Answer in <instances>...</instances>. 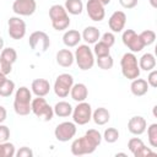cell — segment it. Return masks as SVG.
I'll use <instances>...</instances> for the list:
<instances>
[{
	"instance_id": "cell-33",
	"label": "cell",
	"mask_w": 157,
	"mask_h": 157,
	"mask_svg": "<svg viewBox=\"0 0 157 157\" xmlns=\"http://www.w3.org/2000/svg\"><path fill=\"white\" fill-rule=\"evenodd\" d=\"M147 129V137H148V144L151 145V147H157V124L153 123L151 125H148Z\"/></svg>"
},
{
	"instance_id": "cell-11",
	"label": "cell",
	"mask_w": 157,
	"mask_h": 157,
	"mask_svg": "<svg viewBox=\"0 0 157 157\" xmlns=\"http://www.w3.org/2000/svg\"><path fill=\"white\" fill-rule=\"evenodd\" d=\"M121 40H123V44L131 53H139L145 48L140 36L134 29H125L121 34Z\"/></svg>"
},
{
	"instance_id": "cell-26",
	"label": "cell",
	"mask_w": 157,
	"mask_h": 157,
	"mask_svg": "<svg viewBox=\"0 0 157 157\" xmlns=\"http://www.w3.org/2000/svg\"><path fill=\"white\" fill-rule=\"evenodd\" d=\"M65 10L70 15H80L83 10V2L81 0H65Z\"/></svg>"
},
{
	"instance_id": "cell-5",
	"label": "cell",
	"mask_w": 157,
	"mask_h": 157,
	"mask_svg": "<svg viewBox=\"0 0 157 157\" xmlns=\"http://www.w3.org/2000/svg\"><path fill=\"white\" fill-rule=\"evenodd\" d=\"M74 58H75V61L78 69L82 71L92 69L96 63L94 54L92 49L88 47V44H78L74 53Z\"/></svg>"
},
{
	"instance_id": "cell-3",
	"label": "cell",
	"mask_w": 157,
	"mask_h": 157,
	"mask_svg": "<svg viewBox=\"0 0 157 157\" xmlns=\"http://www.w3.org/2000/svg\"><path fill=\"white\" fill-rule=\"evenodd\" d=\"M49 18L55 31H65L70 26V17L63 5L55 4L49 9Z\"/></svg>"
},
{
	"instance_id": "cell-34",
	"label": "cell",
	"mask_w": 157,
	"mask_h": 157,
	"mask_svg": "<svg viewBox=\"0 0 157 157\" xmlns=\"http://www.w3.org/2000/svg\"><path fill=\"white\" fill-rule=\"evenodd\" d=\"M145 144H144V141L140 139V137H131L129 141H128V148H129V151L134 155L136 151H139L142 146H144Z\"/></svg>"
},
{
	"instance_id": "cell-45",
	"label": "cell",
	"mask_w": 157,
	"mask_h": 157,
	"mask_svg": "<svg viewBox=\"0 0 157 157\" xmlns=\"http://www.w3.org/2000/svg\"><path fill=\"white\" fill-rule=\"evenodd\" d=\"M4 49V39H2V37H0V52Z\"/></svg>"
},
{
	"instance_id": "cell-25",
	"label": "cell",
	"mask_w": 157,
	"mask_h": 157,
	"mask_svg": "<svg viewBox=\"0 0 157 157\" xmlns=\"http://www.w3.org/2000/svg\"><path fill=\"white\" fill-rule=\"evenodd\" d=\"M139 67L144 71H151L156 67V58L152 53H145L139 59Z\"/></svg>"
},
{
	"instance_id": "cell-14",
	"label": "cell",
	"mask_w": 157,
	"mask_h": 157,
	"mask_svg": "<svg viewBox=\"0 0 157 157\" xmlns=\"http://www.w3.org/2000/svg\"><path fill=\"white\" fill-rule=\"evenodd\" d=\"M86 11L88 17L94 22H101L105 16L104 5L98 0H88L86 4Z\"/></svg>"
},
{
	"instance_id": "cell-15",
	"label": "cell",
	"mask_w": 157,
	"mask_h": 157,
	"mask_svg": "<svg viewBox=\"0 0 157 157\" xmlns=\"http://www.w3.org/2000/svg\"><path fill=\"white\" fill-rule=\"evenodd\" d=\"M125 23H126V15L124 11H114L108 20V26L113 33L121 32L125 27Z\"/></svg>"
},
{
	"instance_id": "cell-19",
	"label": "cell",
	"mask_w": 157,
	"mask_h": 157,
	"mask_svg": "<svg viewBox=\"0 0 157 157\" xmlns=\"http://www.w3.org/2000/svg\"><path fill=\"white\" fill-rule=\"evenodd\" d=\"M70 96L71 98L75 101V102H83L86 101L87 96H88V90H87V86L85 83H74L71 90H70Z\"/></svg>"
},
{
	"instance_id": "cell-44",
	"label": "cell",
	"mask_w": 157,
	"mask_h": 157,
	"mask_svg": "<svg viewBox=\"0 0 157 157\" xmlns=\"http://www.w3.org/2000/svg\"><path fill=\"white\" fill-rule=\"evenodd\" d=\"M148 2L153 9H157V0H148Z\"/></svg>"
},
{
	"instance_id": "cell-2",
	"label": "cell",
	"mask_w": 157,
	"mask_h": 157,
	"mask_svg": "<svg viewBox=\"0 0 157 157\" xmlns=\"http://www.w3.org/2000/svg\"><path fill=\"white\" fill-rule=\"evenodd\" d=\"M31 102H32V91L26 87L21 86L17 88L15 93V99H13V110L17 115H28L31 110Z\"/></svg>"
},
{
	"instance_id": "cell-32",
	"label": "cell",
	"mask_w": 157,
	"mask_h": 157,
	"mask_svg": "<svg viewBox=\"0 0 157 157\" xmlns=\"http://www.w3.org/2000/svg\"><path fill=\"white\" fill-rule=\"evenodd\" d=\"M139 36H140V38H141V40H142V43H144L145 47L153 44L155 40H156V33H155V31H152V29L142 31Z\"/></svg>"
},
{
	"instance_id": "cell-18",
	"label": "cell",
	"mask_w": 157,
	"mask_h": 157,
	"mask_svg": "<svg viewBox=\"0 0 157 157\" xmlns=\"http://www.w3.org/2000/svg\"><path fill=\"white\" fill-rule=\"evenodd\" d=\"M148 83L146 80L144 78H134L131 80V85H130V91L135 97H142L148 92Z\"/></svg>"
},
{
	"instance_id": "cell-24",
	"label": "cell",
	"mask_w": 157,
	"mask_h": 157,
	"mask_svg": "<svg viewBox=\"0 0 157 157\" xmlns=\"http://www.w3.org/2000/svg\"><path fill=\"white\" fill-rule=\"evenodd\" d=\"M72 109H74V107L69 102H65V101H60V102H58L53 107L54 114L56 117H59V118H67V117H70L71 113H72Z\"/></svg>"
},
{
	"instance_id": "cell-42",
	"label": "cell",
	"mask_w": 157,
	"mask_h": 157,
	"mask_svg": "<svg viewBox=\"0 0 157 157\" xmlns=\"http://www.w3.org/2000/svg\"><path fill=\"white\" fill-rule=\"evenodd\" d=\"M119 4H120L124 9L130 10V9H134V7L137 6L139 0H119Z\"/></svg>"
},
{
	"instance_id": "cell-31",
	"label": "cell",
	"mask_w": 157,
	"mask_h": 157,
	"mask_svg": "<svg viewBox=\"0 0 157 157\" xmlns=\"http://www.w3.org/2000/svg\"><path fill=\"white\" fill-rule=\"evenodd\" d=\"M102 139H104V141L108 142V144L117 142L118 139H119V131H118V129H115V128H108V129H105L104 132H103Z\"/></svg>"
},
{
	"instance_id": "cell-9",
	"label": "cell",
	"mask_w": 157,
	"mask_h": 157,
	"mask_svg": "<svg viewBox=\"0 0 157 157\" xmlns=\"http://www.w3.org/2000/svg\"><path fill=\"white\" fill-rule=\"evenodd\" d=\"M74 85V77L70 74H60L54 82L53 90L54 93L59 97V98H65L69 96L70 90Z\"/></svg>"
},
{
	"instance_id": "cell-48",
	"label": "cell",
	"mask_w": 157,
	"mask_h": 157,
	"mask_svg": "<svg viewBox=\"0 0 157 157\" xmlns=\"http://www.w3.org/2000/svg\"><path fill=\"white\" fill-rule=\"evenodd\" d=\"M0 157H2V142H0Z\"/></svg>"
},
{
	"instance_id": "cell-23",
	"label": "cell",
	"mask_w": 157,
	"mask_h": 157,
	"mask_svg": "<svg viewBox=\"0 0 157 157\" xmlns=\"http://www.w3.org/2000/svg\"><path fill=\"white\" fill-rule=\"evenodd\" d=\"M110 119V113L107 108L99 107L94 112H92V120L96 125H105Z\"/></svg>"
},
{
	"instance_id": "cell-47",
	"label": "cell",
	"mask_w": 157,
	"mask_h": 157,
	"mask_svg": "<svg viewBox=\"0 0 157 157\" xmlns=\"http://www.w3.org/2000/svg\"><path fill=\"white\" fill-rule=\"evenodd\" d=\"M98 1H99V2H102L104 6H105V5H108V4L110 2V0H98Z\"/></svg>"
},
{
	"instance_id": "cell-39",
	"label": "cell",
	"mask_w": 157,
	"mask_h": 157,
	"mask_svg": "<svg viewBox=\"0 0 157 157\" xmlns=\"http://www.w3.org/2000/svg\"><path fill=\"white\" fill-rule=\"evenodd\" d=\"M147 83H148V86H151V87H153V88H156L157 87V70H151L150 71V74H148V76H147Z\"/></svg>"
},
{
	"instance_id": "cell-8",
	"label": "cell",
	"mask_w": 157,
	"mask_h": 157,
	"mask_svg": "<svg viewBox=\"0 0 157 157\" xmlns=\"http://www.w3.org/2000/svg\"><path fill=\"white\" fill-rule=\"evenodd\" d=\"M72 120L77 125H86L92 120V107L87 102H78L72 109Z\"/></svg>"
},
{
	"instance_id": "cell-20",
	"label": "cell",
	"mask_w": 157,
	"mask_h": 157,
	"mask_svg": "<svg viewBox=\"0 0 157 157\" xmlns=\"http://www.w3.org/2000/svg\"><path fill=\"white\" fill-rule=\"evenodd\" d=\"M55 59H56V64L63 67H70L75 61L74 53L70 49H60L56 53Z\"/></svg>"
},
{
	"instance_id": "cell-30",
	"label": "cell",
	"mask_w": 157,
	"mask_h": 157,
	"mask_svg": "<svg viewBox=\"0 0 157 157\" xmlns=\"http://www.w3.org/2000/svg\"><path fill=\"white\" fill-rule=\"evenodd\" d=\"M96 63H97L98 67L102 69V70H110L113 67V65H114V60H113V58H112L110 54L109 55H105V56L97 58L96 59Z\"/></svg>"
},
{
	"instance_id": "cell-10",
	"label": "cell",
	"mask_w": 157,
	"mask_h": 157,
	"mask_svg": "<svg viewBox=\"0 0 157 157\" xmlns=\"http://www.w3.org/2000/svg\"><path fill=\"white\" fill-rule=\"evenodd\" d=\"M76 124L74 121H63L55 126L54 136L60 142H66L72 140V137L76 135Z\"/></svg>"
},
{
	"instance_id": "cell-22",
	"label": "cell",
	"mask_w": 157,
	"mask_h": 157,
	"mask_svg": "<svg viewBox=\"0 0 157 157\" xmlns=\"http://www.w3.org/2000/svg\"><path fill=\"white\" fill-rule=\"evenodd\" d=\"M81 38L82 40H85L87 44H94L96 42H98V39L101 38V32L97 27L94 26H87L83 32L81 33Z\"/></svg>"
},
{
	"instance_id": "cell-7",
	"label": "cell",
	"mask_w": 157,
	"mask_h": 157,
	"mask_svg": "<svg viewBox=\"0 0 157 157\" xmlns=\"http://www.w3.org/2000/svg\"><path fill=\"white\" fill-rule=\"evenodd\" d=\"M28 44H29L31 49L33 52H36V54H42V53L47 52L48 48L50 47V39H49V36L45 32L34 31L29 36Z\"/></svg>"
},
{
	"instance_id": "cell-36",
	"label": "cell",
	"mask_w": 157,
	"mask_h": 157,
	"mask_svg": "<svg viewBox=\"0 0 157 157\" xmlns=\"http://www.w3.org/2000/svg\"><path fill=\"white\" fill-rule=\"evenodd\" d=\"M99 39L104 44H107L109 48H112L114 45V43H115V37H114V33L113 32H105V33H103L102 38H99Z\"/></svg>"
},
{
	"instance_id": "cell-41",
	"label": "cell",
	"mask_w": 157,
	"mask_h": 157,
	"mask_svg": "<svg viewBox=\"0 0 157 157\" xmlns=\"http://www.w3.org/2000/svg\"><path fill=\"white\" fill-rule=\"evenodd\" d=\"M15 156H17V157H33V151H32L29 147L23 146V147H21V148L15 153Z\"/></svg>"
},
{
	"instance_id": "cell-6",
	"label": "cell",
	"mask_w": 157,
	"mask_h": 157,
	"mask_svg": "<svg viewBox=\"0 0 157 157\" xmlns=\"http://www.w3.org/2000/svg\"><path fill=\"white\" fill-rule=\"evenodd\" d=\"M31 110L32 113L42 121H50L54 117L53 107L49 105V103L45 101L44 97H36L32 98L31 102Z\"/></svg>"
},
{
	"instance_id": "cell-4",
	"label": "cell",
	"mask_w": 157,
	"mask_h": 157,
	"mask_svg": "<svg viewBox=\"0 0 157 157\" xmlns=\"http://www.w3.org/2000/svg\"><path fill=\"white\" fill-rule=\"evenodd\" d=\"M120 67H121V74L125 78L128 80H134L140 76V67H139V60L135 55V53H125L121 59H120Z\"/></svg>"
},
{
	"instance_id": "cell-46",
	"label": "cell",
	"mask_w": 157,
	"mask_h": 157,
	"mask_svg": "<svg viewBox=\"0 0 157 157\" xmlns=\"http://www.w3.org/2000/svg\"><path fill=\"white\" fill-rule=\"evenodd\" d=\"M5 80H6V76H5V75H1V74H0V85H1V83H2V82H4Z\"/></svg>"
},
{
	"instance_id": "cell-1",
	"label": "cell",
	"mask_w": 157,
	"mask_h": 157,
	"mask_svg": "<svg viewBox=\"0 0 157 157\" xmlns=\"http://www.w3.org/2000/svg\"><path fill=\"white\" fill-rule=\"evenodd\" d=\"M102 142V135L96 129H90L81 137H77L71 144V153L74 156H83L90 155L96 151V148Z\"/></svg>"
},
{
	"instance_id": "cell-43",
	"label": "cell",
	"mask_w": 157,
	"mask_h": 157,
	"mask_svg": "<svg viewBox=\"0 0 157 157\" xmlns=\"http://www.w3.org/2000/svg\"><path fill=\"white\" fill-rule=\"evenodd\" d=\"M7 118V112H6V108L0 105V124H2Z\"/></svg>"
},
{
	"instance_id": "cell-29",
	"label": "cell",
	"mask_w": 157,
	"mask_h": 157,
	"mask_svg": "<svg viewBox=\"0 0 157 157\" xmlns=\"http://www.w3.org/2000/svg\"><path fill=\"white\" fill-rule=\"evenodd\" d=\"M92 52H93V54H94L96 58H99V56L109 55L110 54V48L107 44H104L102 40H99V42H96L94 43V47H93Z\"/></svg>"
},
{
	"instance_id": "cell-35",
	"label": "cell",
	"mask_w": 157,
	"mask_h": 157,
	"mask_svg": "<svg viewBox=\"0 0 157 157\" xmlns=\"http://www.w3.org/2000/svg\"><path fill=\"white\" fill-rule=\"evenodd\" d=\"M16 153V150H15V145L6 141V142H2V157H13Z\"/></svg>"
},
{
	"instance_id": "cell-49",
	"label": "cell",
	"mask_w": 157,
	"mask_h": 157,
	"mask_svg": "<svg viewBox=\"0 0 157 157\" xmlns=\"http://www.w3.org/2000/svg\"><path fill=\"white\" fill-rule=\"evenodd\" d=\"M115 156H117V157H118V156H126V153H123V152H119V153H117Z\"/></svg>"
},
{
	"instance_id": "cell-21",
	"label": "cell",
	"mask_w": 157,
	"mask_h": 157,
	"mask_svg": "<svg viewBox=\"0 0 157 157\" xmlns=\"http://www.w3.org/2000/svg\"><path fill=\"white\" fill-rule=\"evenodd\" d=\"M81 40H82L81 33L78 31H76V29H67V31H65V33L63 36V43L67 48L77 47Z\"/></svg>"
},
{
	"instance_id": "cell-40",
	"label": "cell",
	"mask_w": 157,
	"mask_h": 157,
	"mask_svg": "<svg viewBox=\"0 0 157 157\" xmlns=\"http://www.w3.org/2000/svg\"><path fill=\"white\" fill-rule=\"evenodd\" d=\"M11 71H12V65L9 64V63H6L5 60L0 59V74L6 76V75H9Z\"/></svg>"
},
{
	"instance_id": "cell-38",
	"label": "cell",
	"mask_w": 157,
	"mask_h": 157,
	"mask_svg": "<svg viewBox=\"0 0 157 157\" xmlns=\"http://www.w3.org/2000/svg\"><path fill=\"white\" fill-rule=\"evenodd\" d=\"M10 139V129L9 126L0 124V142H6Z\"/></svg>"
},
{
	"instance_id": "cell-16",
	"label": "cell",
	"mask_w": 157,
	"mask_h": 157,
	"mask_svg": "<svg viewBox=\"0 0 157 157\" xmlns=\"http://www.w3.org/2000/svg\"><path fill=\"white\" fill-rule=\"evenodd\" d=\"M146 128H147V121L141 115H135L130 118L128 121V130L132 135H136V136L142 135L146 131Z\"/></svg>"
},
{
	"instance_id": "cell-12",
	"label": "cell",
	"mask_w": 157,
	"mask_h": 157,
	"mask_svg": "<svg viewBox=\"0 0 157 157\" xmlns=\"http://www.w3.org/2000/svg\"><path fill=\"white\" fill-rule=\"evenodd\" d=\"M7 33L10 38L18 40L26 36V23L20 16H12L7 21Z\"/></svg>"
},
{
	"instance_id": "cell-13",
	"label": "cell",
	"mask_w": 157,
	"mask_h": 157,
	"mask_svg": "<svg viewBox=\"0 0 157 157\" xmlns=\"http://www.w3.org/2000/svg\"><path fill=\"white\" fill-rule=\"evenodd\" d=\"M36 10V0H15L12 4V11L18 16H32Z\"/></svg>"
},
{
	"instance_id": "cell-37",
	"label": "cell",
	"mask_w": 157,
	"mask_h": 157,
	"mask_svg": "<svg viewBox=\"0 0 157 157\" xmlns=\"http://www.w3.org/2000/svg\"><path fill=\"white\" fill-rule=\"evenodd\" d=\"M150 155H156L155 151H152L150 147H147L146 145H144L139 151H136L132 156L134 157H145V156H150Z\"/></svg>"
},
{
	"instance_id": "cell-28",
	"label": "cell",
	"mask_w": 157,
	"mask_h": 157,
	"mask_svg": "<svg viewBox=\"0 0 157 157\" xmlns=\"http://www.w3.org/2000/svg\"><path fill=\"white\" fill-rule=\"evenodd\" d=\"M15 91V82L10 78H6L0 85V97H10Z\"/></svg>"
},
{
	"instance_id": "cell-17",
	"label": "cell",
	"mask_w": 157,
	"mask_h": 157,
	"mask_svg": "<svg viewBox=\"0 0 157 157\" xmlns=\"http://www.w3.org/2000/svg\"><path fill=\"white\" fill-rule=\"evenodd\" d=\"M31 91L36 97H45L50 91V83L45 78H34L31 85Z\"/></svg>"
},
{
	"instance_id": "cell-27",
	"label": "cell",
	"mask_w": 157,
	"mask_h": 157,
	"mask_svg": "<svg viewBox=\"0 0 157 157\" xmlns=\"http://www.w3.org/2000/svg\"><path fill=\"white\" fill-rule=\"evenodd\" d=\"M0 59L5 60L6 63H9V64L12 65V64L17 60V52H16L13 48H11V47H9V48H4V49L1 50Z\"/></svg>"
}]
</instances>
